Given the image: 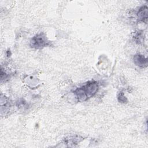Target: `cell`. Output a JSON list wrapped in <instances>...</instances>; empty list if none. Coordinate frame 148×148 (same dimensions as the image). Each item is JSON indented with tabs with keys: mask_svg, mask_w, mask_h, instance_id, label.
Listing matches in <instances>:
<instances>
[{
	"mask_svg": "<svg viewBox=\"0 0 148 148\" xmlns=\"http://www.w3.org/2000/svg\"><path fill=\"white\" fill-rule=\"evenodd\" d=\"M134 63L138 66L145 68L147 66V59L143 55L138 54L134 57Z\"/></svg>",
	"mask_w": 148,
	"mask_h": 148,
	"instance_id": "3",
	"label": "cell"
},
{
	"mask_svg": "<svg viewBox=\"0 0 148 148\" xmlns=\"http://www.w3.org/2000/svg\"><path fill=\"white\" fill-rule=\"evenodd\" d=\"M49 41L47 40L46 35L43 33L36 34L30 41V46L32 48L41 49L49 45Z\"/></svg>",
	"mask_w": 148,
	"mask_h": 148,
	"instance_id": "2",
	"label": "cell"
},
{
	"mask_svg": "<svg viewBox=\"0 0 148 148\" xmlns=\"http://www.w3.org/2000/svg\"><path fill=\"white\" fill-rule=\"evenodd\" d=\"M118 100L120 102H125L127 101V99L123 92H120L118 95Z\"/></svg>",
	"mask_w": 148,
	"mask_h": 148,
	"instance_id": "5",
	"label": "cell"
},
{
	"mask_svg": "<svg viewBox=\"0 0 148 148\" xmlns=\"http://www.w3.org/2000/svg\"><path fill=\"white\" fill-rule=\"evenodd\" d=\"M147 6H143L139 8L136 13L138 20L142 22H147Z\"/></svg>",
	"mask_w": 148,
	"mask_h": 148,
	"instance_id": "4",
	"label": "cell"
},
{
	"mask_svg": "<svg viewBox=\"0 0 148 148\" xmlns=\"http://www.w3.org/2000/svg\"><path fill=\"white\" fill-rule=\"evenodd\" d=\"M98 90V83L92 80L87 82L83 86L75 91L76 97L80 102H83L93 97Z\"/></svg>",
	"mask_w": 148,
	"mask_h": 148,
	"instance_id": "1",
	"label": "cell"
}]
</instances>
